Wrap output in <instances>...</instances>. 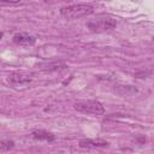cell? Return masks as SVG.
I'll list each match as a JSON object with an SVG mask.
<instances>
[{"instance_id":"cell-5","label":"cell","mask_w":154,"mask_h":154,"mask_svg":"<svg viewBox=\"0 0 154 154\" xmlns=\"http://www.w3.org/2000/svg\"><path fill=\"white\" fill-rule=\"evenodd\" d=\"M13 42L17 45H23V46H31L36 42V37L32 35H29L26 32H17L12 37Z\"/></svg>"},{"instance_id":"cell-1","label":"cell","mask_w":154,"mask_h":154,"mask_svg":"<svg viewBox=\"0 0 154 154\" xmlns=\"http://www.w3.org/2000/svg\"><path fill=\"white\" fill-rule=\"evenodd\" d=\"M94 8L91 5L88 4H76V5H69L60 8V14L67 19H76L84 16H88L93 13Z\"/></svg>"},{"instance_id":"cell-2","label":"cell","mask_w":154,"mask_h":154,"mask_svg":"<svg viewBox=\"0 0 154 154\" xmlns=\"http://www.w3.org/2000/svg\"><path fill=\"white\" fill-rule=\"evenodd\" d=\"M75 109L82 113H88V114H95V116H101L105 113V107L101 102L96 100H85V101H78L75 103Z\"/></svg>"},{"instance_id":"cell-4","label":"cell","mask_w":154,"mask_h":154,"mask_svg":"<svg viewBox=\"0 0 154 154\" xmlns=\"http://www.w3.org/2000/svg\"><path fill=\"white\" fill-rule=\"evenodd\" d=\"M116 25H117V22L113 18H102V19H96L88 23V28L91 31H96V32L111 30L116 28Z\"/></svg>"},{"instance_id":"cell-8","label":"cell","mask_w":154,"mask_h":154,"mask_svg":"<svg viewBox=\"0 0 154 154\" xmlns=\"http://www.w3.org/2000/svg\"><path fill=\"white\" fill-rule=\"evenodd\" d=\"M14 147V142L11 141V140H2L1 141V144H0V148H1V152H7L10 149H12Z\"/></svg>"},{"instance_id":"cell-7","label":"cell","mask_w":154,"mask_h":154,"mask_svg":"<svg viewBox=\"0 0 154 154\" xmlns=\"http://www.w3.org/2000/svg\"><path fill=\"white\" fill-rule=\"evenodd\" d=\"M31 137L35 140H40V141H47V142H53L55 140V136L46 130H34L31 132Z\"/></svg>"},{"instance_id":"cell-6","label":"cell","mask_w":154,"mask_h":154,"mask_svg":"<svg viewBox=\"0 0 154 154\" xmlns=\"http://www.w3.org/2000/svg\"><path fill=\"white\" fill-rule=\"evenodd\" d=\"M79 147L81 148H100V147H107L108 142L101 138H84L79 141Z\"/></svg>"},{"instance_id":"cell-3","label":"cell","mask_w":154,"mask_h":154,"mask_svg":"<svg viewBox=\"0 0 154 154\" xmlns=\"http://www.w3.org/2000/svg\"><path fill=\"white\" fill-rule=\"evenodd\" d=\"M32 81L31 75L25 73V72H11L7 76V83L13 87V88H25L26 85H29Z\"/></svg>"}]
</instances>
